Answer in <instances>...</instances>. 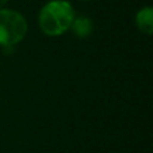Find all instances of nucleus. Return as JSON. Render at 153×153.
Segmentation results:
<instances>
[{
	"label": "nucleus",
	"mask_w": 153,
	"mask_h": 153,
	"mask_svg": "<svg viewBox=\"0 0 153 153\" xmlns=\"http://www.w3.org/2000/svg\"><path fill=\"white\" fill-rule=\"evenodd\" d=\"M76 12L67 0H48L38 12V27L43 35L58 38L70 30Z\"/></svg>",
	"instance_id": "f257e3e1"
},
{
	"label": "nucleus",
	"mask_w": 153,
	"mask_h": 153,
	"mask_svg": "<svg viewBox=\"0 0 153 153\" xmlns=\"http://www.w3.org/2000/svg\"><path fill=\"white\" fill-rule=\"evenodd\" d=\"M28 32L27 19L18 10L0 8V48L16 47Z\"/></svg>",
	"instance_id": "f03ea898"
},
{
	"label": "nucleus",
	"mask_w": 153,
	"mask_h": 153,
	"mask_svg": "<svg viewBox=\"0 0 153 153\" xmlns=\"http://www.w3.org/2000/svg\"><path fill=\"white\" fill-rule=\"evenodd\" d=\"M69 31L78 39H87L94 31V22L86 15H75Z\"/></svg>",
	"instance_id": "7ed1b4c3"
},
{
	"label": "nucleus",
	"mask_w": 153,
	"mask_h": 153,
	"mask_svg": "<svg viewBox=\"0 0 153 153\" xmlns=\"http://www.w3.org/2000/svg\"><path fill=\"white\" fill-rule=\"evenodd\" d=\"M134 24L141 34L146 36L153 34V8L151 5H144L136 12Z\"/></svg>",
	"instance_id": "20e7f679"
},
{
	"label": "nucleus",
	"mask_w": 153,
	"mask_h": 153,
	"mask_svg": "<svg viewBox=\"0 0 153 153\" xmlns=\"http://www.w3.org/2000/svg\"><path fill=\"white\" fill-rule=\"evenodd\" d=\"M7 3H8V0H0V8L5 7V5H7Z\"/></svg>",
	"instance_id": "39448f33"
},
{
	"label": "nucleus",
	"mask_w": 153,
	"mask_h": 153,
	"mask_svg": "<svg viewBox=\"0 0 153 153\" xmlns=\"http://www.w3.org/2000/svg\"><path fill=\"white\" fill-rule=\"evenodd\" d=\"M78 1H94V0H78Z\"/></svg>",
	"instance_id": "423d86ee"
}]
</instances>
